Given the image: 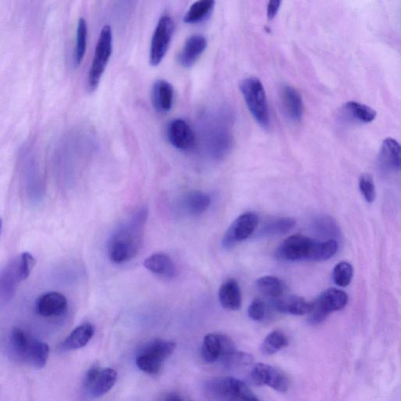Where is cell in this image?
<instances>
[{"mask_svg": "<svg viewBox=\"0 0 401 401\" xmlns=\"http://www.w3.org/2000/svg\"><path fill=\"white\" fill-rule=\"evenodd\" d=\"M338 243L334 239L318 242L301 235L291 236L284 240L275 252V257L282 262H322L331 259L337 252Z\"/></svg>", "mask_w": 401, "mask_h": 401, "instance_id": "obj_2", "label": "cell"}, {"mask_svg": "<svg viewBox=\"0 0 401 401\" xmlns=\"http://www.w3.org/2000/svg\"><path fill=\"white\" fill-rule=\"evenodd\" d=\"M342 114L347 120L357 123H370L377 115L373 108L356 101L347 102L342 107Z\"/></svg>", "mask_w": 401, "mask_h": 401, "instance_id": "obj_25", "label": "cell"}, {"mask_svg": "<svg viewBox=\"0 0 401 401\" xmlns=\"http://www.w3.org/2000/svg\"><path fill=\"white\" fill-rule=\"evenodd\" d=\"M215 4V0H197L190 6L184 18V23L189 25L202 23L213 12Z\"/></svg>", "mask_w": 401, "mask_h": 401, "instance_id": "obj_27", "label": "cell"}, {"mask_svg": "<svg viewBox=\"0 0 401 401\" xmlns=\"http://www.w3.org/2000/svg\"><path fill=\"white\" fill-rule=\"evenodd\" d=\"M35 339L19 327H14L10 335V351L18 361L28 363L30 357Z\"/></svg>", "mask_w": 401, "mask_h": 401, "instance_id": "obj_19", "label": "cell"}, {"mask_svg": "<svg viewBox=\"0 0 401 401\" xmlns=\"http://www.w3.org/2000/svg\"><path fill=\"white\" fill-rule=\"evenodd\" d=\"M250 378L257 385L269 386L281 393H287L289 389L290 383L287 376L269 364H255L251 370Z\"/></svg>", "mask_w": 401, "mask_h": 401, "instance_id": "obj_11", "label": "cell"}, {"mask_svg": "<svg viewBox=\"0 0 401 401\" xmlns=\"http://www.w3.org/2000/svg\"><path fill=\"white\" fill-rule=\"evenodd\" d=\"M176 346L172 341L158 339L149 342L138 354L136 366L145 373L158 374L165 361L174 352Z\"/></svg>", "mask_w": 401, "mask_h": 401, "instance_id": "obj_5", "label": "cell"}, {"mask_svg": "<svg viewBox=\"0 0 401 401\" xmlns=\"http://www.w3.org/2000/svg\"><path fill=\"white\" fill-rule=\"evenodd\" d=\"M248 315L250 318L256 322H260L265 318L266 315V305L264 301L260 298H256L250 305L248 308Z\"/></svg>", "mask_w": 401, "mask_h": 401, "instance_id": "obj_38", "label": "cell"}, {"mask_svg": "<svg viewBox=\"0 0 401 401\" xmlns=\"http://www.w3.org/2000/svg\"><path fill=\"white\" fill-rule=\"evenodd\" d=\"M204 393L214 400H258L244 382L234 377H216L204 384Z\"/></svg>", "mask_w": 401, "mask_h": 401, "instance_id": "obj_3", "label": "cell"}, {"mask_svg": "<svg viewBox=\"0 0 401 401\" xmlns=\"http://www.w3.org/2000/svg\"><path fill=\"white\" fill-rule=\"evenodd\" d=\"M147 209H141L116 230L108 244V256L115 264H123L134 258L140 252Z\"/></svg>", "mask_w": 401, "mask_h": 401, "instance_id": "obj_1", "label": "cell"}, {"mask_svg": "<svg viewBox=\"0 0 401 401\" xmlns=\"http://www.w3.org/2000/svg\"><path fill=\"white\" fill-rule=\"evenodd\" d=\"M254 361L253 356L249 354L238 351V349L227 359L222 362L225 368L237 370L250 366Z\"/></svg>", "mask_w": 401, "mask_h": 401, "instance_id": "obj_35", "label": "cell"}, {"mask_svg": "<svg viewBox=\"0 0 401 401\" xmlns=\"http://www.w3.org/2000/svg\"><path fill=\"white\" fill-rule=\"evenodd\" d=\"M296 226V221L293 218L283 217L276 219L267 223L260 231V236L272 237L286 234L293 230Z\"/></svg>", "mask_w": 401, "mask_h": 401, "instance_id": "obj_28", "label": "cell"}, {"mask_svg": "<svg viewBox=\"0 0 401 401\" xmlns=\"http://www.w3.org/2000/svg\"><path fill=\"white\" fill-rule=\"evenodd\" d=\"M353 275V266L348 262H340L334 268L333 280L338 286L347 287L351 284Z\"/></svg>", "mask_w": 401, "mask_h": 401, "instance_id": "obj_34", "label": "cell"}, {"mask_svg": "<svg viewBox=\"0 0 401 401\" xmlns=\"http://www.w3.org/2000/svg\"><path fill=\"white\" fill-rule=\"evenodd\" d=\"M274 307L280 313L291 315L302 316L309 313L312 303L301 296H281L275 298Z\"/></svg>", "mask_w": 401, "mask_h": 401, "instance_id": "obj_21", "label": "cell"}, {"mask_svg": "<svg viewBox=\"0 0 401 401\" xmlns=\"http://www.w3.org/2000/svg\"><path fill=\"white\" fill-rule=\"evenodd\" d=\"M151 99L153 107L159 113L171 110L174 100V89L166 80L158 79L152 86Z\"/></svg>", "mask_w": 401, "mask_h": 401, "instance_id": "obj_16", "label": "cell"}, {"mask_svg": "<svg viewBox=\"0 0 401 401\" xmlns=\"http://www.w3.org/2000/svg\"><path fill=\"white\" fill-rule=\"evenodd\" d=\"M348 296L345 291L337 289H329L319 296L312 303L309 312V322L313 325L322 324L330 313L344 309L348 303Z\"/></svg>", "mask_w": 401, "mask_h": 401, "instance_id": "obj_7", "label": "cell"}, {"mask_svg": "<svg viewBox=\"0 0 401 401\" xmlns=\"http://www.w3.org/2000/svg\"><path fill=\"white\" fill-rule=\"evenodd\" d=\"M207 47V40L201 35L189 37L179 55V62L184 68H191Z\"/></svg>", "mask_w": 401, "mask_h": 401, "instance_id": "obj_20", "label": "cell"}, {"mask_svg": "<svg viewBox=\"0 0 401 401\" xmlns=\"http://www.w3.org/2000/svg\"><path fill=\"white\" fill-rule=\"evenodd\" d=\"M35 260L33 255L28 252L21 254L18 259L19 274L21 281L26 280L30 275L35 265Z\"/></svg>", "mask_w": 401, "mask_h": 401, "instance_id": "obj_37", "label": "cell"}, {"mask_svg": "<svg viewBox=\"0 0 401 401\" xmlns=\"http://www.w3.org/2000/svg\"><path fill=\"white\" fill-rule=\"evenodd\" d=\"M257 287L262 295L273 298L283 296L286 289L283 281L273 276L262 277L257 281Z\"/></svg>", "mask_w": 401, "mask_h": 401, "instance_id": "obj_30", "label": "cell"}, {"mask_svg": "<svg viewBox=\"0 0 401 401\" xmlns=\"http://www.w3.org/2000/svg\"><path fill=\"white\" fill-rule=\"evenodd\" d=\"M112 32L110 26L102 28L92 64L89 71L87 86L91 92L97 90L112 52Z\"/></svg>", "mask_w": 401, "mask_h": 401, "instance_id": "obj_6", "label": "cell"}, {"mask_svg": "<svg viewBox=\"0 0 401 401\" xmlns=\"http://www.w3.org/2000/svg\"><path fill=\"white\" fill-rule=\"evenodd\" d=\"M68 308L66 297L57 291L42 295L35 303V310L42 317L61 316Z\"/></svg>", "mask_w": 401, "mask_h": 401, "instance_id": "obj_13", "label": "cell"}, {"mask_svg": "<svg viewBox=\"0 0 401 401\" xmlns=\"http://www.w3.org/2000/svg\"><path fill=\"white\" fill-rule=\"evenodd\" d=\"M289 345L286 335L281 330H275L269 333L261 344V352L266 356L278 353Z\"/></svg>", "mask_w": 401, "mask_h": 401, "instance_id": "obj_29", "label": "cell"}, {"mask_svg": "<svg viewBox=\"0 0 401 401\" xmlns=\"http://www.w3.org/2000/svg\"><path fill=\"white\" fill-rule=\"evenodd\" d=\"M87 29L86 21L84 18H80L78 23L76 45L74 52V64L76 66H79L83 61L87 45Z\"/></svg>", "mask_w": 401, "mask_h": 401, "instance_id": "obj_32", "label": "cell"}, {"mask_svg": "<svg viewBox=\"0 0 401 401\" xmlns=\"http://www.w3.org/2000/svg\"><path fill=\"white\" fill-rule=\"evenodd\" d=\"M168 141L180 151L191 150L195 144V134L189 124L181 119L172 120L167 127Z\"/></svg>", "mask_w": 401, "mask_h": 401, "instance_id": "obj_12", "label": "cell"}, {"mask_svg": "<svg viewBox=\"0 0 401 401\" xmlns=\"http://www.w3.org/2000/svg\"><path fill=\"white\" fill-rule=\"evenodd\" d=\"M259 218L256 214L247 212L239 216L226 231L222 245L225 249H231L249 238L256 231Z\"/></svg>", "mask_w": 401, "mask_h": 401, "instance_id": "obj_10", "label": "cell"}, {"mask_svg": "<svg viewBox=\"0 0 401 401\" xmlns=\"http://www.w3.org/2000/svg\"><path fill=\"white\" fill-rule=\"evenodd\" d=\"M117 373L110 368H101L92 366L86 373L83 389L87 395L93 398L104 396L110 391L117 381Z\"/></svg>", "mask_w": 401, "mask_h": 401, "instance_id": "obj_8", "label": "cell"}, {"mask_svg": "<svg viewBox=\"0 0 401 401\" xmlns=\"http://www.w3.org/2000/svg\"><path fill=\"white\" fill-rule=\"evenodd\" d=\"M144 265L152 273L173 278L177 274V269L173 260L168 255L156 253L146 259Z\"/></svg>", "mask_w": 401, "mask_h": 401, "instance_id": "obj_24", "label": "cell"}, {"mask_svg": "<svg viewBox=\"0 0 401 401\" xmlns=\"http://www.w3.org/2000/svg\"><path fill=\"white\" fill-rule=\"evenodd\" d=\"M49 354V346L45 342L35 340L28 364L36 369H42L46 366Z\"/></svg>", "mask_w": 401, "mask_h": 401, "instance_id": "obj_33", "label": "cell"}, {"mask_svg": "<svg viewBox=\"0 0 401 401\" xmlns=\"http://www.w3.org/2000/svg\"><path fill=\"white\" fill-rule=\"evenodd\" d=\"M312 225L313 231L320 236L335 238L340 235V231L337 222L330 216H319L316 217L313 220Z\"/></svg>", "mask_w": 401, "mask_h": 401, "instance_id": "obj_31", "label": "cell"}, {"mask_svg": "<svg viewBox=\"0 0 401 401\" xmlns=\"http://www.w3.org/2000/svg\"><path fill=\"white\" fill-rule=\"evenodd\" d=\"M379 167L386 173H397L400 170V146L393 138L383 141L378 156Z\"/></svg>", "mask_w": 401, "mask_h": 401, "instance_id": "obj_15", "label": "cell"}, {"mask_svg": "<svg viewBox=\"0 0 401 401\" xmlns=\"http://www.w3.org/2000/svg\"><path fill=\"white\" fill-rule=\"evenodd\" d=\"M223 335L208 334L204 338L202 347V357L207 364H214L220 360L223 352Z\"/></svg>", "mask_w": 401, "mask_h": 401, "instance_id": "obj_26", "label": "cell"}, {"mask_svg": "<svg viewBox=\"0 0 401 401\" xmlns=\"http://www.w3.org/2000/svg\"><path fill=\"white\" fill-rule=\"evenodd\" d=\"M240 91L252 117L262 127L267 128L269 107L265 87L260 80L257 77L245 79L240 83Z\"/></svg>", "mask_w": 401, "mask_h": 401, "instance_id": "obj_4", "label": "cell"}, {"mask_svg": "<svg viewBox=\"0 0 401 401\" xmlns=\"http://www.w3.org/2000/svg\"><path fill=\"white\" fill-rule=\"evenodd\" d=\"M95 333L94 326L91 323L79 325L73 330L61 345L64 351H75L89 344Z\"/></svg>", "mask_w": 401, "mask_h": 401, "instance_id": "obj_23", "label": "cell"}, {"mask_svg": "<svg viewBox=\"0 0 401 401\" xmlns=\"http://www.w3.org/2000/svg\"><path fill=\"white\" fill-rule=\"evenodd\" d=\"M281 4V0H269L267 5V18L272 20L278 13Z\"/></svg>", "mask_w": 401, "mask_h": 401, "instance_id": "obj_39", "label": "cell"}, {"mask_svg": "<svg viewBox=\"0 0 401 401\" xmlns=\"http://www.w3.org/2000/svg\"><path fill=\"white\" fill-rule=\"evenodd\" d=\"M2 228H3V221H2V219L0 218V233H1Z\"/></svg>", "mask_w": 401, "mask_h": 401, "instance_id": "obj_41", "label": "cell"}, {"mask_svg": "<svg viewBox=\"0 0 401 401\" xmlns=\"http://www.w3.org/2000/svg\"><path fill=\"white\" fill-rule=\"evenodd\" d=\"M211 205V199L209 194L199 191L190 192L179 202V208L181 212L191 216H198L207 212Z\"/></svg>", "mask_w": 401, "mask_h": 401, "instance_id": "obj_17", "label": "cell"}, {"mask_svg": "<svg viewBox=\"0 0 401 401\" xmlns=\"http://www.w3.org/2000/svg\"><path fill=\"white\" fill-rule=\"evenodd\" d=\"M20 281H23L20 278L18 259L12 260L0 272V303L11 300Z\"/></svg>", "mask_w": 401, "mask_h": 401, "instance_id": "obj_14", "label": "cell"}, {"mask_svg": "<svg viewBox=\"0 0 401 401\" xmlns=\"http://www.w3.org/2000/svg\"><path fill=\"white\" fill-rule=\"evenodd\" d=\"M360 192L364 199L368 203H373L376 198V187L373 176L368 173L361 175L359 180Z\"/></svg>", "mask_w": 401, "mask_h": 401, "instance_id": "obj_36", "label": "cell"}, {"mask_svg": "<svg viewBox=\"0 0 401 401\" xmlns=\"http://www.w3.org/2000/svg\"><path fill=\"white\" fill-rule=\"evenodd\" d=\"M163 400H184L185 398L182 397L181 395H179V393H168V395H166L165 396V397L163 398Z\"/></svg>", "mask_w": 401, "mask_h": 401, "instance_id": "obj_40", "label": "cell"}, {"mask_svg": "<svg viewBox=\"0 0 401 401\" xmlns=\"http://www.w3.org/2000/svg\"><path fill=\"white\" fill-rule=\"evenodd\" d=\"M173 29V21L170 16H164L159 19L151 42L150 64L153 67L163 62L172 40Z\"/></svg>", "mask_w": 401, "mask_h": 401, "instance_id": "obj_9", "label": "cell"}, {"mask_svg": "<svg viewBox=\"0 0 401 401\" xmlns=\"http://www.w3.org/2000/svg\"><path fill=\"white\" fill-rule=\"evenodd\" d=\"M282 108L293 121H300L303 114V102L301 95L293 86H284L281 91Z\"/></svg>", "mask_w": 401, "mask_h": 401, "instance_id": "obj_18", "label": "cell"}, {"mask_svg": "<svg viewBox=\"0 0 401 401\" xmlns=\"http://www.w3.org/2000/svg\"><path fill=\"white\" fill-rule=\"evenodd\" d=\"M219 300L226 310L236 311L242 308V293L236 279H230L223 283L219 291Z\"/></svg>", "mask_w": 401, "mask_h": 401, "instance_id": "obj_22", "label": "cell"}]
</instances>
